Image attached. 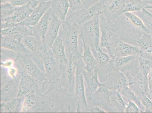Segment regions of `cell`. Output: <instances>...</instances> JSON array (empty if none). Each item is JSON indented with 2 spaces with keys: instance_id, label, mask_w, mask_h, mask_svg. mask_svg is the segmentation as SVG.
Segmentation results:
<instances>
[{
  "instance_id": "obj_1",
  "label": "cell",
  "mask_w": 152,
  "mask_h": 113,
  "mask_svg": "<svg viewBox=\"0 0 152 113\" xmlns=\"http://www.w3.org/2000/svg\"><path fill=\"white\" fill-rule=\"evenodd\" d=\"M81 27V26L66 19L62 22L59 33L58 36L68 52L69 57L75 60L81 58V56L78 46Z\"/></svg>"
},
{
  "instance_id": "obj_2",
  "label": "cell",
  "mask_w": 152,
  "mask_h": 113,
  "mask_svg": "<svg viewBox=\"0 0 152 113\" xmlns=\"http://www.w3.org/2000/svg\"><path fill=\"white\" fill-rule=\"evenodd\" d=\"M101 13L99 14L92 20L81 25L80 32V36L82 41L91 49L96 50L101 48L99 46L101 36L99 16Z\"/></svg>"
},
{
  "instance_id": "obj_3",
  "label": "cell",
  "mask_w": 152,
  "mask_h": 113,
  "mask_svg": "<svg viewBox=\"0 0 152 113\" xmlns=\"http://www.w3.org/2000/svg\"><path fill=\"white\" fill-rule=\"evenodd\" d=\"M108 0H101L88 9L73 11L69 10L66 19L80 26L90 21L99 13H103V9Z\"/></svg>"
},
{
  "instance_id": "obj_4",
  "label": "cell",
  "mask_w": 152,
  "mask_h": 113,
  "mask_svg": "<svg viewBox=\"0 0 152 113\" xmlns=\"http://www.w3.org/2000/svg\"><path fill=\"white\" fill-rule=\"evenodd\" d=\"M75 94L77 102V112L88 111V106L86 96L83 70L82 62L78 60L75 62Z\"/></svg>"
},
{
  "instance_id": "obj_5",
  "label": "cell",
  "mask_w": 152,
  "mask_h": 113,
  "mask_svg": "<svg viewBox=\"0 0 152 113\" xmlns=\"http://www.w3.org/2000/svg\"><path fill=\"white\" fill-rule=\"evenodd\" d=\"M16 61L22 68L38 82L45 83L48 81L46 74L41 71L36 65L31 55L27 52L19 53Z\"/></svg>"
},
{
  "instance_id": "obj_6",
  "label": "cell",
  "mask_w": 152,
  "mask_h": 113,
  "mask_svg": "<svg viewBox=\"0 0 152 113\" xmlns=\"http://www.w3.org/2000/svg\"><path fill=\"white\" fill-rule=\"evenodd\" d=\"M99 22L101 30L99 46L101 48H104L107 49L110 55L112 46L114 44L117 45L119 41L117 39V36L110 28V25L108 23L103 13L100 15Z\"/></svg>"
},
{
  "instance_id": "obj_7",
  "label": "cell",
  "mask_w": 152,
  "mask_h": 113,
  "mask_svg": "<svg viewBox=\"0 0 152 113\" xmlns=\"http://www.w3.org/2000/svg\"><path fill=\"white\" fill-rule=\"evenodd\" d=\"M125 0H108L103 9L108 23L114 24L124 13Z\"/></svg>"
},
{
  "instance_id": "obj_8",
  "label": "cell",
  "mask_w": 152,
  "mask_h": 113,
  "mask_svg": "<svg viewBox=\"0 0 152 113\" xmlns=\"http://www.w3.org/2000/svg\"><path fill=\"white\" fill-rule=\"evenodd\" d=\"M39 56L43 63L48 81L51 83H54L60 73H61L59 71V70H61V64H58L59 62L55 60L50 51H46Z\"/></svg>"
},
{
  "instance_id": "obj_9",
  "label": "cell",
  "mask_w": 152,
  "mask_h": 113,
  "mask_svg": "<svg viewBox=\"0 0 152 113\" xmlns=\"http://www.w3.org/2000/svg\"><path fill=\"white\" fill-rule=\"evenodd\" d=\"M62 22L63 21L60 20L53 12L44 39L47 51H50L54 42L58 36Z\"/></svg>"
},
{
  "instance_id": "obj_10",
  "label": "cell",
  "mask_w": 152,
  "mask_h": 113,
  "mask_svg": "<svg viewBox=\"0 0 152 113\" xmlns=\"http://www.w3.org/2000/svg\"><path fill=\"white\" fill-rule=\"evenodd\" d=\"M103 85L109 91H118L124 87L128 86V81L122 72L117 71L108 76Z\"/></svg>"
},
{
  "instance_id": "obj_11",
  "label": "cell",
  "mask_w": 152,
  "mask_h": 113,
  "mask_svg": "<svg viewBox=\"0 0 152 113\" xmlns=\"http://www.w3.org/2000/svg\"><path fill=\"white\" fill-rule=\"evenodd\" d=\"M50 8V2L39 3L38 6L34 9L28 18L20 23L23 25L27 27H34Z\"/></svg>"
},
{
  "instance_id": "obj_12",
  "label": "cell",
  "mask_w": 152,
  "mask_h": 113,
  "mask_svg": "<svg viewBox=\"0 0 152 113\" xmlns=\"http://www.w3.org/2000/svg\"><path fill=\"white\" fill-rule=\"evenodd\" d=\"M20 81L17 78L8 80L2 86L1 90V102H6L17 97Z\"/></svg>"
},
{
  "instance_id": "obj_13",
  "label": "cell",
  "mask_w": 152,
  "mask_h": 113,
  "mask_svg": "<svg viewBox=\"0 0 152 113\" xmlns=\"http://www.w3.org/2000/svg\"><path fill=\"white\" fill-rule=\"evenodd\" d=\"M52 12L50 9L47 11L35 26L31 27L32 33L41 43L45 45L44 39Z\"/></svg>"
},
{
  "instance_id": "obj_14",
  "label": "cell",
  "mask_w": 152,
  "mask_h": 113,
  "mask_svg": "<svg viewBox=\"0 0 152 113\" xmlns=\"http://www.w3.org/2000/svg\"><path fill=\"white\" fill-rule=\"evenodd\" d=\"M75 60L69 56L67 64L61 65V78L63 82L70 89L74 87L75 83Z\"/></svg>"
},
{
  "instance_id": "obj_15",
  "label": "cell",
  "mask_w": 152,
  "mask_h": 113,
  "mask_svg": "<svg viewBox=\"0 0 152 113\" xmlns=\"http://www.w3.org/2000/svg\"><path fill=\"white\" fill-rule=\"evenodd\" d=\"M35 80L26 71L21 72L17 97L26 96L33 91Z\"/></svg>"
},
{
  "instance_id": "obj_16",
  "label": "cell",
  "mask_w": 152,
  "mask_h": 113,
  "mask_svg": "<svg viewBox=\"0 0 152 113\" xmlns=\"http://www.w3.org/2000/svg\"><path fill=\"white\" fill-rule=\"evenodd\" d=\"M88 99L96 106L107 107L110 106V91L102 85L94 93L88 96Z\"/></svg>"
},
{
  "instance_id": "obj_17",
  "label": "cell",
  "mask_w": 152,
  "mask_h": 113,
  "mask_svg": "<svg viewBox=\"0 0 152 113\" xmlns=\"http://www.w3.org/2000/svg\"><path fill=\"white\" fill-rule=\"evenodd\" d=\"M34 9L28 5L18 7L13 15L1 20V23H18L24 21L29 16Z\"/></svg>"
},
{
  "instance_id": "obj_18",
  "label": "cell",
  "mask_w": 152,
  "mask_h": 113,
  "mask_svg": "<svg viewBox=\"0 0 152 113\" xmlns=\"http://www.w3.org/2000/svg\"><path fill=\"white\" fill-rule=\"evenodd\" d=\"M1 48H6L18 53L20 52L29 53L27 48L22 43L21 40L14 37L1 35Z\"/></svg>"
},
{
  "instance_id": "obj_19",
  "label": "cell",
  "mask_w": 152,
  "mask_h": 113,
  "mask_svg": "<svg viewBox=\"0 0 152 113\" xmlns=\"http://www.w3.org/2000/svg\"><path fill=\"white\" fill-rule=\"evenodd\" d=\"M22 42L26 48H28L33 55L40 56L46 51L45 45L40 43L33 35H27L23 37Z\"/></svg>"
},
{
  "instance_id": "obj_20",
  "label": "cell",
  "mask_w": 152,
  "mask_h": 113,
  "mask_svg": "<svg viewBox=\"0 0 152 113\" xmlns=\"http://www.w3.org/2000/svg\"><path fill=\"white\" fill-rule=\"evenodd\" d=\"M65 49V47L63 41L58 36L52 45L50 51L55 60L59 62L61 65L67 64L68 63Z\"/></svg>"
},
{
  "instance_id": "obj_21",
  "label": "cell",
  "mask_w": 152,
  "mask_h": 113,
  "mask_svg": "<svg viewBox=\"0 0 152 113\" xmlns=\"http://www.w3.org/2000/svg\"><path fill=\"white\" fill-rule=\"evenodd\" d=\"M50 4L54 14L61 21L65 20L70 9L69 0H52Z\"/></svg>"
},
{
  "instance_id": "obj_22",
  "label": "cell",
  "mask_w": 152,
  "mask_h": 113,
  "mask_svg": "<svg viewBox=\"0 0 152 113\" xmlns=\"http://www.w3.org/2000/svg\"><path fill=\"white\" fill-rule=\"evenodd\" d=\"M141 50L139 47L133 46L121 41H119L115 48L114 57L140 55Z\"/></svg>"
},
{
  "instance_id": "obj_23",
  "label": "cell",
  "mask_w": 152,
  "mask_h": 113,
  "mask_svg": "<svg viewBox=\"0 0 152 113\" xmlns=\"http://www.w3.org/2000/svg\"><path fill=\"white\" fill-rule=\"evenodd\" d=\"M84 80L87 85L86 91L88 96L94 93L103 83L99 82L97 72L96 71H83Z\"/></svg>"
},
{
  "instance_id": "obj_24",
  "label": "cell",
  "mask_w": 152,
  "mask_h": 113,
  "mask_svg": "<svg viewBox=\"0 0 152 113\" xmlns=\"http://www.w3.org/2000/svg\"><path fill=\"white\" fill-rule=\"evenodd\" d=\"M82 43L83 53L81 58L85 63V69L87 71H93L98 64L97 60L92 53L90 47L83 41H82Z\"/></svg>"
},
{
  "instance_id": "obj_25",
  "label": "cell",
  "mask_w": 152,
  "mask_h": 113,
  "mask_svg": "<svg viewBox=\"0 0 152 113\" xmlns=\"http://www.w3.org/2000/svg\"><path fill=\"white\" fill-rule=\"evenodd\" d=\"M23 101L20 97H16L1 103V112H19L22 111Z\"/></svg>"
},
{
  "instance_id": "obj_26",
  "label": "cell",
  "mask_w": 152,
  "mask_h": 113,
  "mask_svg": "<svg viewBox=\"0 0 152 113\" xmlns=\"http://www.w3.org/2000/svg\"><path fill=\"white\" fill-rule=\"evenodd\" d=\"M110 106L118 112H125L126 104L118 91H110Z\"/></svg>"
},
{
  "instance_id": "obj_27",
  "label": "cell",
  "mask_w": 152,
  "mask_h": 113,
  "mask_svg": "<svg viewBox=\"0 0 152 113\" xmlns=\"http://www.w3.org/2000/svg\"><path fill=\"white\" fill-rule=\"evenodd\" d=\"M137 43L140 49L141 53L152 54V34L143 32L141 37Z\"/></svg>"
},
{
  "instance_id": "obj_28",
  "label": "cell",
  "mask_w": 152,
  "mask_h": 113,
  "mask_svg": "<svg viewBox=\"0 0 152 113\" xmlns=\"http://www.w3.org/2000/svg\"><path fill=\"white\" fill-rule=\"evenodd\" d=\"M118 91L121 93V96H125L128 100H131L135 103L137 105L140 109L144 112L145 110V107L142 104L138 96L129 86H126L124 87Z\"/></svg>"
},
{
  "instance_id": "obj_29",
  "label": "cell",
  "mask_w": 152,
  "mask_h": 113,
  "mask_svg": "<svg viewBox=\"0 0 152 113\" xmlns=\"http://www.w3.org/2000/svg\"><path fill=\"white\" fill-rule=\"evenodd\" d=\"M125 17L130 22L143 32L151 33L142 19L132 12H126L124 13Z\"/></svg>"
},
{
  "instance_id": "obj_30",
  "label": "cell",
  "mask_w": 152,
  "mask_h": 113,
  "mask_svg": "<svg viewBox=\"0 0 152 113\" xmlns=\"http://www.w3.org/2000/svg\"><path fill=\"white\" fill-rule=\"evenodd\" d=\"M146 5L141 0H125L124 13L126 12H138L145 8Z\"/></svg>"
},
{
  "instance_id": "obj_31",
  "label": "cell",
  "mask_w": 152,
  "mask_h": 113,
  "mask_svg": "<svg viewBox=\"0 0 152 113\" xmlns=\"http://www.w3.org/2000/svg\"><path fill=\"white\" fill-rule=\"evenodd\" d=\"M138 60L140 71L144 75L148 76L152 68V56H144L140 55Z\"/></svg>"
},
{
  "instance_id": "obj_32",
  "label": "cell",
  "mask_w": 152,
  "mask_h": 113,
  "mask_svg": "<svg viewBox=\"0 0 152 113\" xmlns=\"http://www.w3.org/2000/svg\"><path fill=\"white\" fill-rule=\"evenodd\" d=\"M18 7L14 6L9 2L1 4V20L13 15L17 10Z\"/></svg>"
},
{
  "instance_id": "obj_33",
  "label": "cell",
  "mask_w": 152,
  "mask_h": 113,
  "mask_svg": "<svg viewBox=\"0 0 152 113\" xmlns=\"http://www.w3.org/2000/svg\"><path fill=\"white\" fill-rule=\"evenodd\" d=\"M93 52L94 56L97 60L98 64L100 65H104L110 61V56L102 51L101 48L97 50L95 49H91Z\"/></svg>"
},
{
  "instance_id": "obj_34",
  "label": "cell",
  "mask_w": 152,
  "mask_h": 113,
  "mask_svg": "<svg viewBox=\"0 0 152 113\" xmlns=\"http://www.w3.org/2000/svg\"><path fill=\"white\" fill-rule=\"evenodd\" d=\"M135 57L134 56H115L113 59V67L115 69H118L132 61Z\"/></svg>"
},
{
  "instance_id": "obj_35",
  "label": "cell",
  "mask_w": 152,
  "mask_h": 113,
  "mask_svg": "<svg viewBox=\"0 0 152 113\" xmlns=\"http://www.w3.org/2000/svg\"><path fill=\"white\" fill-rule=\"evenodd\" d=\"M137 13L139 14V17L143 20L145 24L151 32L152 30V14L145 8H143Z\"/></svg>"
},
{
  "instance_id": "obj_36",
  "label": "cell",
  "mask_w": 152,
  "mask_h": 113,
  "mask_svg": "<svg viewBox=\"0 0 152 113\" xmlns=\"http://www.w3.org/2000/svg\"><path fill=\"white\" fill-rule=\"evenodd\" d=\"M142 104L145 107L144 112H152V101L143 92H140L137 95Z\"/></svg>"
},
{
  "instance_id": "obj_37",
  "label": "cell",
  "mask_w": 152,
  "mask_h": 113,
  "mask_svg": "<svg viewBox=\"0 0 152 113\" xmlns=\"http://www.w3.org/2000/svg\"><path fill=\"white\" fill-rule=\"evenodd\" d=\"M9 2L16 7H21L28 5L34 9L39 4L37 0H10Z\"/></svg>"
},
{
  "instance_id": "obj_38",
  "label": "cell",
  "mask_w": 152,
  "mask_h": 113,
  "mask_svg": "<svg viewBox=\"0 0 152 113\" xmlns=\"http://www.w3.org/2000/svg\"><path fill=\"white\" fill-rule=\"evenodd\" d=\"M128 100V104L126 105L125 112L126 113H139L143 112L138 106L134 102Z\"/></svg>"
},
{
  "instance_id": "obj_39",
  "label": "cell",
  "mask_w": 152,
  "mask_h": 113,
  "mask_svg": "<svg viewBox=\"0 0 152 113\" xmlns=\"http://www.w3.org/2000/svg\"><path fill=\"white\" fill-rule=\"evenodd\" d=\"M70 9L73 11L83 9L82 0H69Z\"/></svg>"
},
{
  "instance_id": "obj_40",
  "label": "cell",
  "mask_w": 152,
  "mask_h": 113,
  "mask_svg": "<svg viewBox=\"0 0 152 113\" xmlns=\"http://www.w3.org/2000/svg\"><path fill=\"white\" fill-rule=\"evenodd\" d=\"M92 113H106L107 112L101 108L100 107L96 106H95L88 109V111Z\"/></svg>"
},
{
  "instance_id": "obj_41",
  "label": "cell",
  "mask_w": 152,
  "mask_h": 113,
  "mask_svg": "<svg viewBox=\"0 0 152 113\" xmlns=\"http://www.w3.org/2000/svg\"><path fill=\"white\" fill-rule=\"evenodd\" d=\"M7 75V71L4 67L1 66V82L6 79Z\"/></svg>"
},
{
  "instance_id": "obj_42",
  "label": "cell",
  "mask_w": 152,
  "mask_h": 113,
  "mask_svg": "<svg viewBox=\"0 0 152 113\" xmlns=\"http://www.w3.org/2000/svg\"><path fill=\"white\" fill-rule=\"evenodd\" d=\"M149 89H152V68L149 72L148 76Z\"/></svg>"
},
{
  "instance_id": "obj_43",
  "label": "cell",
  "mask_w": 152,
  "mask_h": 113,
  "mask_svg": "<svg viewBox=\"0 0 152 113\" xmlns=\"http://www.w3.org/2000/svg\"><path fill=\"white\" fill-rule=\"evenodd\" d=\"M141 1H142V2L145 3L146 5L152 4V0H141Z\"/></svg>"
},
{
  "instance_id": "obj_44",
  "label": "cell",
  "mask_w": 152,
  "mask_h": 113,
  "mask_svg": "<svg viewBox=\"0 0 152 113\" xmlns=\"http://www.w3.org/2000/svg\"><path fill=\"white\" fill-rule=\"evenodd\" d=\"M152 101V89H149L148 93L147 96Z\"/></svg>"
},
{
  "instance_id": "obj_45",
  "label": "cell",
  "mask_w": 152,
  "mask_h": 113,
  "mask_svg": "<svg viewBox=\"0 0 152 113\" xmlns=\"http://www.w3.org/2000/svg\"><path fill=\"white\" fill-rule=\"evenodd\" d=\"M39 3L50 2L52 0H37Z\"/></svg>"
},
{
  "instance_id": "obj_46",
  "label": "cell",
  "mask_w": 152,
  "mask_h": 113,
  "mask_svg": "<svg viewBox=\"0 0 152 113\" xmlns=\"http://www.w3.org/2000/svg\"><path fill=\"white\" fill-rule=\"evenodd\" d=\"M145 9H152V4L148 5L145 7Z\"/></svg>"
},
{
  "instance_id": "obj_47",
  "label": "cell",
  "mask_w": 152,
  "mask_h": 113,
  "mask_svg": "<svg viewBox=\"0 0 152 113\" xmlns=\"http://www.w3.org/2000/svg\"><path fill=\"white\" fill-rule=\"evenodd\" d=\"M101 1V0H96V1H95V2H96V3L99 2V1Z\"/></svg>"
},
{
  "instance_id": "obj_48",
  "label": "cell",
  "mask_w": 152,
  "mask_h": 113,
  "mask_svg": "<svg viewBox=\"0 0 152 113\" xmlns=\"http://www.w3.org/2000/svg\"><path fill=\"white\" fill-rule=\"evenodd\" d=\"M151 34H152V30H151Z\"/></svg>"
}]
</instances>
